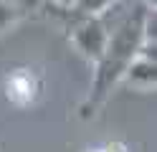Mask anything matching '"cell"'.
<instances>
[{"instance_id":"cell-4","label":"cell","mask_w":157,"mask_h":152,"mask_svg":"<svg viewBox=\"0 0 157 152\" xmlns=\"http://www.w3.org/2000/svg\"><path fill=\"white\" fill-rule=\"evenodd\" d=\"M155 79H157V61H155V43H144L142 51L134 56L124 74V84L140 91H155Z\"/></svg>"},{"instance_id":"cell-8","label":"cell","mask_w":157,"mask_h":152,"mask_svg":"<svg viewBox=\"0 0 157 152\" xmlns=\"http://www.w3.org/2000/svg\"><path fill=\"white\" fill-rule=\"evenodd\" d=\"M8 5H13L15 10H21V13H31V10H36L38 5H43V0H5Z\"/></svg>"},{"instance_id":"cell-1","label":"cell","mask_w":157,"mask_h":152,"mask_svg":"<svg viewBox=\"0 0 157 152\" xmlns=\"http://www.w3.org/2000/svg\"><path fill=\"white\" fill-rule=\"evenodd\" d=\"M147 13L150 10L137 0L132 10H127L112 25L106 48H104L101 58L94 64V76H91L89 91H86L81 107H78L81 119H91L99 114V109L106 104L112 91L122 84L134 56L147 43Z\"/></svg>"},{"instance_id":"cell-3","label":"cell","mask_w":157,"mask_h":152,"mask_svg":"<svg viewBox=\"0 0 157 152\" xmlns=\"http://www.w3.org/2000/svg\"><path fill=\"white\" fill-rule=\"evenodd\" d=\"M109 30H112V25L106 23L104 15H89V18H78V23L71 28L68 38H71V43L78 48V53L86 61L96 64L106 48Z\"/></svg>"},{"instance_id":"cell-7","label":"cell","mask_w":157,"mask_h":152,"mask_svg":"<svg viewBox=\"0 0 157 152\" xmlns=\"http://www.w3.org/2000/svg\"><path fill=\"white\" fill-rule=\"evenodd\" d=\"M84 152H129L124 142L119 139H109V142H101V145H94V147H86Z\"/></svg>"},{"instance_id":"cell-2","label":"cell","mask_w":157,"mask_h":152,"mask_svg":"<svg viewBox=\"0 0 157 152\" xmlns=\"http://www.w3.org/2000/svg\"><path fill=\"white\" fill-rule=\"evenodd\" d=\"M43 89H46L43 76L31 66L10 68L5 81H3L5 99H8V104H13L15 109H28V107L38 104V99L43 96Z\"/></svg>"},{"instance_id":"cell-10","label":"cell","mask_w":157,"mask_h":152,"mask_svg":"<svg viewBox=\"0 0 157 152\" xmlns=\"http://www.w3.org/2000/svg\"><path fill=\"white\" fill-rule=\"evenodd\" d=\"M140 3H142L147 10H155V8H157V0H140Z\"/></svg>"},{"instance_id":"cell-9","label":"cell","mask_w":157,"mask_h":152,"mask_svg":"<svg viewBox=\"0 0 157 152\" xmlns=\"http://www.w3.org/2000/svg\"><path fill=\"white\" fill-rule=\"evenodd\" d=\"M43 3L53 10H74L78 0H43Z\"/></svg>"},{"instance_id":"cell-6","label":"cell","mask_w":157,"mask_h":152,"mask_svg":"<svg viewBox=\"0 0 157 152\" xmlns=\"http://www.w3.org/2000/svg\"><path fill=\"white\" fill-rule=\"evenodd\" d=\"M21 18H23L21 10H15L13 5H8L5 0H0V36L8 33V30H10Z\"/></svg>"},{"instance_id":"cell-5","label":"cell","mask_w":157,"mask_h":152,"mask_svg":"<svg viewBox=\"0 0 157 152\" xmlns=\"http://www.w3.org/2000/svg\"><path fill=\"white\" fill-rule=\"evenodd\" d=\"M119 0H78L74 13L78 18H89V15H104L106 10H112Z\"/></svg>"}]
</instances>
